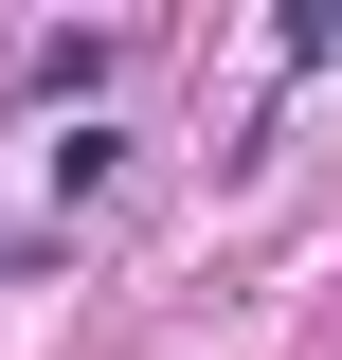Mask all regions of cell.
<instances>
[{"label":"cell","mask_w":342,"mask_h":360,"mask_svg":"<svg viewBox=\"0 0 342 360\" xmlns=\"http://www.w3.org/2000/svg\"><path fill=\"white\" fill-rule=\"evenodd\" d=\"M108 72H127V37H37V54H18V90H37V108H90Z\"/></svg>","instance_id":"obj_1"}]
</instances>
